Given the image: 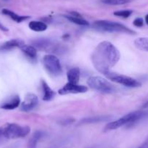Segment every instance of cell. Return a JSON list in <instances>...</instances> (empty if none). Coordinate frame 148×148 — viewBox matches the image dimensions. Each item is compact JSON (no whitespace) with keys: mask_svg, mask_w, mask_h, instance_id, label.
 Here are the masks:
<instances>
[{"mask_svg":"<svg viewBox=\"0 0 148 148\" xmlns=\"http://www.w3.org/2000/svg\"><path fill=\"white\" fill-rule=\"evenodd\" d=\"M45 136V132L42 131H36L34 133L33 136L30 139L28 144L27 148H36L38 142L42 139V138Z\"/></svg>","mask_w":148,"mask_h":148,"instance_id":"ac0fdd59","label":"cell"},{"mask_svg":"<svg viewBox=\"0 0 148 148\" xmlns=\"http://www.w3.org/2000/svg\"><path fill=\"white\" fill-rule=\"evenodd\" d=\"M88 91L87 86L79 85L78 84H71L68 82L65 86L58 90V94L60 95H66L68 94L85 93Z\"/></svg>","mask_w":148,"mask_h":148,"instance_id":"9c48e42d","label":"cell"},{"mask_svg":"<svg viewBox=\"0 0 148 148\" xmlns=\"http://www.w3.org/2000/svg\"><path fill=\"white\" fill-rule=\"evenodd\" d=\"M88 148H97L96 147H88Z\"/></svg>","mask_w":148,"mask_h":148,"instance_id":"4dcf8cb0","label":"cell"},{"mask_svg":"<svg viewBox=\"0 0 148 148\" xmlns=\"http://www.w3.org/2000/svg\"><path fill=\"white\" fill-rule=\"evenodd\" d=\"M0 30H2L3 31H8V28L5 27L4 25H2L1 23H0Z\"/></svg>","mask_w":148,"mask_h":148,"instance_id":"83f0119b","label":"cell"},{"mask_svg":"<svg viewBox=\"0 0 148 148\" xmlns=\"http://www.w3.org/2000/svg\"><path fill=\"white\" fill-rule=\"evenodd\" d=\"M24 44L25 42L21 39H11L0 45V52L9 51L15 47L21 48V47Z\"/></svg>","mask_w":148,"mask_h":148,"instance_id":"4fadbf2b","label":"cell"},{"mask_svg":"<svg viewBox=\"0 0 148 148\" xmlns=\"http://www.w3.org/2000/svg\"><path fill=\"white\" fill-rule=\"evenodd\" d=\"M93 26L98 31H105V32L123 33L130 35H135L136 34L134 31L123 24L113 22V21H105V20L95 21L93 23Z\"/></svg>","mask_w":148,"mask_h":148,"instance_id":"277c9868","label":"cell"},{"mask_svg":"<svg viewBox=\"0 0 148 148\" xmlns=\"http://www.w3.org/2000/svg\"><path fill=\"white\" fill-rule=\"evenodd\" d=\"M39 104L38 97L33 93L27 94L25 99L23 101L21 105V110L23 112H28L32 110Z\"/></svg>","mask_w":148,"mask_h":148,"instance_id":"30bf717a","label":"cell"},{"mask_svg":"<svg viewBox=\"0 0 148 148\" xmlns=\"http://www.w3.org/2000/svg\"><path fill=\"white\" fill-rule=\"evenodd\" d=\"M133 24L134 26L138 27V28H141L144 25V20L142 18H137L134 21Z\"/></svg>","mask_w":148,"mask_h":148,"instance_id":"d4e9b609","label":"cell"},{"mask_svg":"<svg viewBox=\"0 0 148 148\" xmlns=\"http://www.w3.org/2000/svg\"><path fill=\"white\" fill-rule=\"evenodd\" d=\"M132 0H101L103 4L108 5H123L129 3Z\"/></svg>","mask_w":148,"mask_h":148,"instance_id":"7402d4cb","label":"cell"},{"mask_svg":"<svg viewBox=\"0 0 148 148\" xmlns=\"http://www.w3.org/2000/svg\"><path fill=\"white\" fill-rule=\"evenodd\" d=\"M8 139L5 138V135H4L3 133V129H2V127L0 128V145H2L3 143H5Z\"/></svg>","mask_w":148,"mask_h":148,"instance_id":"484cf974","label":"cell"},{"mask_svg":"<svg viewBox=\"0 0 148 148\" xmlns=\"http://www.w3.org/2000/svg\"><path fill=\"white\" fill-rule=\"evenodd\" d=\"M145 22H146V23L148 25V15H147L146 16H145Z\"/></svg>","mask_w":148,"mask_h":148,"instance_id":"f546056e","label":"cell"},{"mask_svg":"<svg viewBox=\"0 0 148 148\" xmlns=\"http://www.w3.org/2000/svg\"><path fill=\"white\" fill-rule=\"evenodd\" d=\"M30 29L36 32L45 31L47 29V25L46 23L42 21H31L28 24Z\"/></svg>","mask_w":148,"mask_h":148,"instance_id":"d6986e66","label":"cell"},{"mask_svg":"<svg viewBox=\"0 0 148 148\" xmlns=\"http://www.w3.org/2000/svg\"><path fill=\"white\" fill-rule=\"evenodd\" d=\"M3 133L7 139L24 138L30 133L31 129L28 126H21L18 123H9L2 127Z\"/></svg>","mask_w":148,"mask_h":148,"instance_id":"5b68a950","label":"cell"},{"mask_svg":"<svg viewBox=\"0 0 148 148\" xmlns=\"http://www.w3.org/2000/svg\"><path fill=\"white\" fill-rule=\"evenodd\" d=\"M75 121V119H71V118H65V119H62V120L59 121L58 123H59L60 126H68V125L72 124L73 122Z\"/></svg>","mask_w":148,"mask_h":148,"instance_id":"cb8c5ba5","label":"cell"},{"mask_svg":"<svg viewBox=\"0 0 148 148\" xmlns=\"http://www.w3.org/2000/svg\"><path fill=\"white\" fill-rule=\"evenodd\" d=\"M121 58V53L110 42H102L96 47L91 56L95 69L102 74L106 73L115 66Z\"/></svg>","mask_w":148,"mask_h":148,"instance_id":"6da1fadb","label":"cell"},{"mask_svg":"<svg viewBox=\"0 0 148 148\" xmlns=\"http://www.w3.org/2000/svg\"><path fill=\"white\" fill-rule=\"evenodd\" d=\"M42 92H43V100L45 101H50L55 97V92L52 90L49 85L47 84L45 81H42Z\"/></svg>","mask_w":148,"mask_h":148,"instance_id":"5bb4252c","label":"cell"},{"mask_svg":"<svg viewBox=\"0 0 148 148\" xmlns=\"http://www.w3.org/2000/svg\"><path fill=\"white\" fill-rule=\"evenodd\" d=\"M44 66L46 71L53 76H60L62 73L60 61L57 56L54 55H45L42 60Z\"/></svg>","mask_w":148,"mask_h":148,"instance_id":"ba28073f","label":"cell"},{"mask_svg":"<svg viewBox=\"0 0 148 148\" xmlns=\"http://www.w3.org/2000/svg\"><path fill=\"white\" fill-rule=\"evenodd\" d=\"M80 69L77 67L73 68L69 70L67 73V78L69 83L71 84H78L80 79Z\"/></svg>","mask_w":148,"mask_h":148,"instance_id":"9a60e30c","label":"cell"},{"mask_svg":"<svg viewBox=\"0 0 148 148\" xmlns=\"http://www.w3.org/2000/svg\"><path fill=\"white\" fill-rule=\"evenodd\" d=\"M21 50L24 53V55L29 59L35 60L37 57V49L32 45H27L25 44L21 47Z\"/></svg>","mask_w":148,"mask_h":148,"instance_id":"2e32d148","label":"cell"},{"mask_svg":"<svg viewBox=\"0 0 148 148\" xmlns=\"http://www.w3.org/2000/svg\"><path fill=\"white\" fill-rule=\"evenodd\" d=\"M133 13V11L130 10H119L116 11V12H113V15H116L117 17H121V18H127L129 16H131V15Z\"/></svg>","mask_w":148,"mask_h":148,"instance_id":"603a6c76","label":"cell"},{"mask_svg":"<svg viewBox=\"0 0 148 148\" xmlns=\"http://www.w3.org/2000/svg\"><path fill=\"white\" fill-rule=\"evenodd\" d=\"M142 108H143V109H148V101L145 102V103L142 105Z\"/></svg>","mask_w":148,"mask_h":148,"instance_id":"f1b7e54d","label":"cell"},{"mask_svg":"<svg viewBox=\"0 0 148 148\" xmlns=\"http://www.w3.org/2000/svg\"><path fill=\"white\" fill-rule=\"evenodd\" d=\"M113 119V116H92V117L85 118L82 119L79 122L78 125H86V124H91V123H102V122L108 121Z\"/></svg>","mask_w":148,"mask_h":148,"instance_id":"8fae6325","label":"cell"},{"mask_svg":"<svg viewBox=\"0 0 148 148\" xmlns=\"http://www.w3.org/2000/svg\"><path fill=\"white\" fill-rule=\"evenodd\" d=\"M21 104V98L18 95H14L0 105V108L4 110H14L18 108Z\"/></svg>","mask_w":148,"mask_h":148,"instance_id":"7c38bea8","label":"cell"},{"mask_svg":"<svg viewBox=\"0 0 148 148\" xmlns=\"http://www.w3.org/2000/svg\"><path fill=\"white\" fill-rule=\"evenodd\" d=\"M134 45L137 49L145 52H148V38L140 37L134 41Z\"/></svg>","mask_w":148,"mask_h":148,"instance_id":"ffe728a7","label":"cell"},{"mask_svg":"<svg viewBox=\"0 0 148 148\" xmlns=\"http://www.w3.org/2000/svg\"><path fill=\"white\" fill-rule=\"evenodd\" d=\"M104 75L109 80L116 82L117 84H119L123 85V86H127V87L136 88L142 86V84L139 81L136 80V79H133L132 77H129V76L117 73L108 71V72H107Z\"/></svg>","mask_w":148,"mask_h":148,"instance_id":"52a82bcc","label":"cell"},{"mask_svg":"<svg viewBox=\"0 0 148 148\" xmlns=\"http://www.w3.org/2000/svg\"><path fill=\"white\" fill-rule=\"evenodd\" d=\"M2 12L4 15L9 16L11 19L13 20L14 21H15L17 23L23 22V21H26V20L30 18L29 16H26V15H19L15 13V12H12V11L8 9H3L2 10Z\"/></svg>","mask_w":148,"mask_h":148,"instance_id":"e0dca14e","label":"cell"},{"mask_svg":"<svg viewBox=\"0 0 148 148\" xmlns=\"http://www.w3.org/2000/svg\"><path fill=\"white\" fill-rule=\"evenodd\" d=\"M139 148H148V137L147 138L146 140L142 143V145Z\"/></svg>","mask_w":148,"mask_h":148,"instance_id":"4316f807","label":"cell"},{"mask_svg":"<svg viewBox=\"0 0 148 148\" xmlns=\"http://www.w3.org/2000/svg\"><path fill=\"white\" fill-rule=\"evenodd\" d=\"M31 45L34 46L36 49H39L43 52H49L56 55H62L65 53L68 50L65 45H62L58 41L53 40L46 38H40V39H34L31 42Z\"/></svg>","mask_w":148,"mask_h":148,"instance_id":"3957f363","label":"cell"},{"mask_svg":"<svg viewBox=\"0 0 148 148\" xmlns=\"http://www.w3.org/2000/svg\"><path fill=\"white\" fill-rule=\"evenodd\" d=\"M87 84L91 89L104 94L116 92L117 88L106 79L100 76H92L87 81Z\"/></svg>","mask_w":148,"mask_h":148,"instance_id":"8992f818","label":"cell"},{"mask_svg":"<svg viewBox=\"0 0 148 148\" xmlns=\"http://www.w3.org/2000/svg\"><path fill=\"white\" fill-rule=\"evenodd\" d=\"M4 1H8V0H4Z\"/></svg>","mask_w":148,"mask_h":148,"instance_id":"1f68e13d","label":"cell"},{"mask_svg":"<svg viewBox=\"0 0 148 148\" xmlns=\"http://www.w3.org/2000/svg\"><path fill=\"white\" fill-rule=\"evenodd\" d=\"M66 19L68 21H71V23L75 24H77L79 25H83V26H87L89 25V23L87 21L84 20L82 18V17H78V16H73V15H64Z\"/></svg>","mask_w":148,"mask_h":148,"instance_id":"44dd1931","label":"cell"},{"mask_svg":"<svg viewBox=\"0 0 148 148\" xmlns=\"http://www.w3.org/2000/svg\"><path fill=\"white\" fill-rule=\"evenodd\" d=\"M148 117V110H140L132 112L125 115L118 120L111 121L106 125L105 131L115 130L123 126H126L128 128H132L138 123Z\"/></svg>","mask_w":148,"mask_h":148,"instance_id":"7a4b0ae2","label":"cell"}]
</instances>
